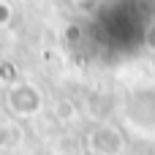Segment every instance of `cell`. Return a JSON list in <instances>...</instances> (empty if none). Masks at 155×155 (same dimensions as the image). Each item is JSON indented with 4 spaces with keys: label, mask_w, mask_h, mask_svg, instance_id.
Instances as JSON below:
<instances>
[{
    "label": "cell",
    "mask_w": 155,
    "mask_h": 155,
    "mask_svg": "<svg viewBox=\"0 0 155 155\" xmlns=\"http://www.w3.org/2000/svg\"><path fill=\"white\" fill-rule=\"evenodd\" d=\"M8 106H11V112L19 114V117H35V114L41 112V106H44V95H41V90H38L35 84L19 82V84H14L11 93H8Z\"/></svg>",
    "instance_id": "cell-1"
},
{
    "label": "cell",
    "mask_w": 155,
    "mask_h": 155,
    "mask_svg": "<svg viewBox=\"0 0 155 155\" xmlns=\"http://www.w3.org/2000/svg\"><path fill=\"white\" fill-rule=\"evenodd\" d=\"M90 147L98 155H117L123 147V139L117 134V128L112 125H98L93 134H90Z\"/></svg>",
    "instance_id": "cell-2"
},
{
    "label": "cell",
    "mask_w": 155,
    "mask_h": 155,
    "mask_svg": "<svg viewBox=\"0 0 155 155\" xmlns=\"http://www.w3.org/2000/svg\"><path fill=\"white\" fill-rule=\"evenodd\" d=\"M19 74H16V65L14 63H8V60H3L0 63V79L3 82H11V79H16Z\"/></svg>",
    "instance_id": "cell-3"
},
{
    "label": "cell",
    "mask_w": 155,
    "mask_h": 155,
    "mask_svg": "<svg viewBox=\"0 0 155 155\" xmlns=\"http://www.w3.org/2000/svg\"><path fill=\"white\" fill-rule=\"evenodd\" d=\"M74 5H76V11L95 14V11H98V5H101V0H74Z\"/></svg>",
    "instance_id": "cell-4"
},
{
    "label": "cell",
    "mask_w": 155,
    "mask_h": 155,
    "mask_svg": "<svg viewBox=\"0 0 155 155\" xmlns=\"http://www.w3.org/2000/svg\"><path fill=\"white\" fill-rule=\"evenodd\" d=\"M11 16H14L11 5H8L5 0H0V27H3V25H8V22H11Z\"/></svg>",
    "instance_id": "cell-5"
},
{
    "label": "cell",
    "mask_w": 155,
    "mask_h": 155,
    "mask_svg": "<svg viewBox=\"0 0 155 155\" xmlns=\"http://www.w3.org/2000/svg\"><path fill=\"white\" fill-rule=\"evenodd\" d=\"M147 46H150V49H155V27H150V30H147Z\"/></svg>",
    "instance_id": "cell-6"
}]
</instances>
